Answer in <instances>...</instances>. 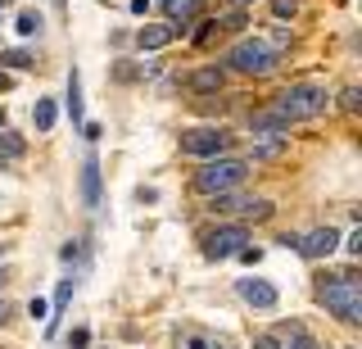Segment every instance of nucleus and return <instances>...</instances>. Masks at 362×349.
<instances>
[{
  "label": "nucleus",
  "mask_w": 362,
  "mask_h": 349,
  "mask_svg": "<svg viewBox=\"0 0 362 349\" xmlns=\"http://www.w3.org/2000/svg\"><path fill=\"white\" fill-rule=\"evenodd\" d=\"M317 299H322L339 322H362V286H358L354 273H326V281L317 286Z\"/></svg>",
  "instance_id": "f257e3e1"
},
{
  "label": "nucleus",
  "mask_w": 362,
  "mask_h": 349,
  "mask_svg": "<svg viewBox=\"0 0 362 349\" xmlns=\"http://www.w3.org/2000/svg\"><path fill=\"white\" fill-rule=\"evenodd\" d=\"M331 105V96H326V86H313V82H299V86H286L276 100H272V109H276L286 122H303V118H317L322 109Z\"/></svg>",
  "instance_id": "f03ea898"
},
{
  "label": "nucleus",
  "mask_w": 362,
  "mask_h": 349,
  "mask_svg": "<svg viewBox=\"0 0 362 349\" xmlns=\"http://www.w3.org/2000/svg\"><path fill=\"white\" fill-rule=\"evenodd\" d=\"M249 164L245 159H231V154H218V159H204V168L195 173V190L204 195H222V190H235L245 182Z\"/></svg>",
  "instance_id": "7ed1b4c3"
},
{
  "label": "nucleus",
  "mask_w": 362,
  "mask_h": 349,
  "mask_svg": "<svg viewBox=\"0 0 362 349\" xmlns=\"http://www.w3.org/2000/svg\"><path fill=\"white\" fill-rule=\"evenodd\" d=\"M226 64H231L235 73H249V77H267V73H276L281 55L272 50L263 37H245V41H235V46H231V55H226Z\"/></svg>",
  "instance_id": "20e7f679"
},
{
  "label": "nucleus",
  "mask_w": 362,
  "mask_h": 349,
  "mask_svg": "<svg viewBox=\"0 0 362 349\" xmlns=\"http://www.w3.org/2000/svg\"><path fill=\"white\" fill-rule=\"evenodd\" d=\"M245 245H249V227H245V222H222V227L204 231V258H209V263L235 258Z\"/></svg>",
  "instance_id": "39448f33"
},
{
  "label": "nucleus",
  "mask_w": 362,
  "mask_h": 349,
  "mask_svg": "<svg viewBox=\"0 0 362 349\" xmlns=\"http://www.w3.org/2000/svg\"><path fill=\"white\" fill-rule=\"evenodd\" d=\"M226 145H231V137H226L222 127L181 132V154H190V159H218V154H226Z\"/></svg>",
  "instance_id": "423d86ee"
},
{
  "label": "nucleus",
  "mask_w": 362,
  "mask_h": 349,
  "mask_svg": "<svg viewBox=\"0 0 362 349\" xmlns=\"http://www.w3.org/2000/svg\"><path fill=\"white\" fill-rule=\"evenodd\" d=\"M235 290H240V299L245 304H254V309H276V286L272 281H263V277H240L235 281Z\"/></svg>",
  "instance_id": "0eeeda50"
},
{
  "label": "nucleus",
  "mask_w": 362,
  "mask_h": 349,
  "mask_svg": "<svg viewBox=\"0 0 362 349\" xmlns=\"http://www.w3.org/2000/svg\"><path fill=\"white\" fill-rule=\"evenodd\" d=\"M335 245H339V231L335 227H317L308 236H299V241H294V250H299L303 258H326Z\"/></svg>",
  "instance_id": "6e6552de"
},
{
  "label": "nucleus",
  "mask_w": 362,
  "mask_h": 349,
  "mask_svg": "<svg viewBox=\"0 0 362 349\" xmlns=\"http://www.w3.org/2000/svg\"><path fill=\"white\" fill-rule=\"evenodd\" d=\"M249 132H254V137H286V132H290V122L286 118H281L276 114V109H258V114L254 118H249Z\"/></svg>",
  "instance_id": "1a4fd4ad"
},
{
  "label": "nucleus",
  "mask_w": 362,
  "mask_h": 349,
  "mask_svg": "<svg viewBox=\"0 0 362 349\" xmlns=\"http://www.w3.org/2000/svg\"><path fill=\"white\" fill-rule=\"evenodd\" d=\"M158 5H163V14H168V23H181V28H186L190 23V18H199L204 14V0H158Z\"/></svg>",
  "instance_id": "9d476101"
},
{
  "label": "nucleus",
  "mask_w": 362,
  "mask_h": 349,
  "mask_svg": "<svg viewBox=\"0 0 362 349\" xmlns=\"http://www.w3.org/2000/svg\"><path fill=\"white\" fill-rule=\"evenodd\" d=\"M173 37H177V28H173V23H150V28L136 32V46H141V50H163Z\"/></svg>",
  "instance_id": "9b49d317"
},
{
  "label": "nucleus",
  "mask_w": 362,
  "mask_h": 349,
  "mask_svg": "<svg viewBox=\"0 0 362 349\" xmlns=\"http://www.w3.org/2000/svg\"><path fill=\"white\" fill-rule=\"evenodd\" d=\"M222 82H226V73L218 69V64H209V69L190 73V91H199V96H218V91H222Z\"/></svg>",
  "instance_id": "f8f14e48"
},
{
  "label": "nucleus",
  "mask_w": 362,
  "mask_h": 349,
  "mask_svg": "<svg viewBox=\"0 0 362 349\" xmlns=\"http://www.w3.org/2000/svg\"><path fill=\"white\" fill-rule=\"evenodd\" d=\"M82 205H86V209L100 205V164H95V159L82 164Z\"/></svg>",
  "instance_id": "ddd939ff"
},
{
  "label": "nucleus",
  "mask_w": 362,
  "mask_h": 349,
  "mask_svg": "<svg viewBox=\"0 0 362 349\" xmlns=\"http://www.w3.org/2000/svg\"><path fill=\"white\" fill-rule=\"evenodd\" d=\"M23 154H28V141H23L18 132L0 127V164H9V159H23Z\"/></svg>",
  "instance_id": "4468645a"
},
{
  "label": "nucleus",
  "mask_w": 362,
  "mask_h": 349,
  "mask_svg": "<svg viewBox=\"0 0 362 349\" xmlns=\"http://www.w3.org/2000/svg\"><path fill=\"white\" fill-rule=\"evenodd\" d=\"M281 336H286V349H317V341L303 331L299 322H286V326H281Z\"/></svg>",
  "instance_id": "2eb2a0df"
},
{
  "label": "nucleus",
  "mask_w": 362,
  "mask_h": 349,
  "mask_svg": "<svg viewBox=\"0 0 362 349\" xmlns=\"http://www.w3.org/2000/svg\"><path fill=\"white\" fill-rule=\"evenodd\" d=\"M68 114H73V122H82V77L68 73Z\"/></svg>",
  "instance_id": "dca6fc26"
},
{
  "label": "nucleus",
  "mask_w": 362,
  "mask_h": 349,
  "mask_svg": "<svg viewBox=\"0 0 362 349\" xmlns=\"http://www.w3.org/2000/svg\"><path fill=\"white\" fill-rule=\"evenodd\" d=\"M54 100H37V109H32V122H37V132H50L54 127Z\"/></svg>",
  "instance_id": "f3484780"
},
{
  "label": "nucleus",
  "mask_w": 362,
  "mask_h": 349,
  "mask_svg": "<svg viewBox=\"0 0 362 349\" xmlns=\"http://www.w3.org/2000/svg\"><path fill=\"white\" fill-rule=\"evenodd\" d=\"M68 299H73V277H64L59 281V290H54V313H50V336H54V318L68 309Z\"/></svg>",
  "instance_id": "a211bd4d"
},
{
  "label": "nucleus",
  "mask_w": 362,
  "mask_h": 349,
  "mask_svg": "<svg viewBox=\"0 0 362 349\" xmlns=\"http://www.w3.org/2000/svg\"><path fill=\"white\" fill-rule=\"evenodd\" d=\"M249 200L245 195H235V190H222V195H213V209L218 213H235V209H245Z\"/></svg>",
  "instance_id": "6ab92c4d"
},
{
  "label": "nucleus",
  "mask_w": 362,
  "mask_h": 349,
  "mask_svg": "<svg viewBox=\"0 0 362 349\" xmlns=\"http://www.w3.org/2000/svg\"><path fill=\"white\" fill-rule=\"evenodd\" d=\"M0 69H32L28 50H0Z\"/></svg>",
  "instance_id": "aec40b11"
},
{
  "label": "nucleus",
  "mask_w": 362,
  "mask_h": 349,
  "mask_svg": "<svg viewBox=\"0 0 362 349\" xmlns=\"http://www.w3.org/2000/svg\"><path fill=\"white\" fill-rule=\"evenodd\" d=\"M245 218H249V222L272 218V200H249V205H245Z\"/></svg>",
  "instance_id": "412c9836"
},
{
  "label": "nucleus",
  "mask_w": 362,
  "mask_h": 349,
  "mask_svg": "<svg viewBox=\"0 0 362 349\" xmlns=\"http://www.w3.org/2000/svg\"><path fill=\"white\" fill-rule=\"evenodd\" d=\"M18 32H23V37L41 32V14H37V9H23V14H18Z\"/></svg>",
  "instance_id": "4be33fe9"
},
{
  "label": "nucleus",
  "mask_w": 362,
  "mask_h": 349,
  "mask_svg": "<svg viewBox=\"0 0 362 349\" xmlns=\"http://www.w3.org/2000/svg\"><path fill=\"white\" fill-rule=\"evenodd\" d=\"M339 105H344L349 114H358V105H362V91H358V86H344V91H339Z\"/></svg>",
  "instance_id": "5701e85b"
},
{
  "label": "nucleus",
  "mask_w": 362,
  "mask_h": 349,
  "mask_svg": "<svg viewBox=\"0 0 362 349\" xmlns=\"http://www.w3.org/2000/svg\"><path fill=\"white\" fill-rule=\"evenodd\" d=\"M272 14H276V18H294V14H299V0H272Z\"/></svg>",
  "instance_id": "b1692460"
},
{
  "label": "nucleus",
  "mask_w": 362,
  "mask_h": 349,
  "mask_svg": "<svg viewBox=\"0 0 362 349\" xmlns=\"http://www.w3.org/2000/svg\"><path fill=\"white\" fill-rule=\"evenodd\" d=\"M218 23H222V28H231V32H240V28H245V9H231V14H222Z\"/></svg>",
  "instance_id": "393cba45"
},
{
  "label": "nucleus",
  "mask_w": 362,
  "mask_h": 349,
  "mask_svg": "<svg viewBox=\"0 0 362 349\" xmlns=\"http://www.w3.org/2000/svg\"><path fill=\"white\" fill-rule=\"evenodd\" d=\"M86 341H90V331H86V326H77V331L68 336V345H73V349H86Z\"/></svg>",
  "instance_id": "a878e982"
},
{
  "label": "nucleus",
  "mask_w": 362,
  "mask_h": 349,
  "mask_svg": "<svg viewBox=\"0 0 362 349\" xmlns=\"http://www.w3.org/2000/svg\"><path fill=\"white\" fill-rule=\"evenodd\" d=\"M9 318H14V304H9V299H5V295H0V326H5V322H9Z\"/></svg>",
  "instance_id": "bb28decb"
},
{
  "label": "nucleus",
  "mask_w": 362,
  "mask_h": 349,
  "mask_svg": "<svg viewBox=\"0 0 362 349\" xmlns=\"http://www.w3.org/2000/svg\"><path fill=\"white\" fill-rule=\"evenodd\" d=\"M28 313H32V318H50V313H45V299H32Z\"/></svg>",
  "instance_id": "cd10ccee"
},
{
  "label": "nucleus",
  "mask_w": 362,
  "mask_h": 349,
  "mask_svg": "<svg viewBox=\"0 0 362 349\" xmlns=\"http://www.w3.org/2000/svg\"><path fill=\"white\" fill-rule=\"evenodd\" d=\"M344 245H349V254H362V231H354V236H349Z\"/></svg>",
  "instance_id": "c85d7f7f"
},
{
  "label": "nucleus",
  "mask_w": 362,
  "mask_h": 349,
  "mask_svg": "<svg viewBox=\"0 0 362 349\" xmlns=\"http://www.w3.org/2000/svg\"><path fill=\"white\" fill-rule=\"evenodd\" d=\"M254 349H281V345H276V336H258Z\"/></svg>",
  "instance_id": "c756f323"
},
{
  "label": "nucleus",
  "mask_w": 362,
  "mask_h": 349,
  "mask_svg": "<svg viewBox=\"0 0 362 349\" xmlns=\"http://www.w3.org/2000/svg\"><path fill=\"white\" fill-rule=\"evenodd\" d=\"M9 86H14V77H9L5 69H0V91H9Z\"/></svg>",
  "instance_id": "7c9ffc66"
},
{
  "label": "nucleus",
  "mask_w": 362,
  "mask_h": 349,
  "mask_svg": "<svg viewBox=\"0 0 362 349\" xmlns=\"http://www.w3.org/2000/svg\"><path fill=\"white\" fill-rule=\"evenodd\" d=\"M231 5H235V9H249V5H254V0H231Z\"/></svg>",
  "instance_id": "2f4dec72"
},
{
  "label": "nucleus",
  "mask_w": 362,
  "mask_h": 349,
  "mask_svg": "<svg viewBox=\"0 0 362 349\" xmlns=\"http://www.w3.org/2000/svg\"><path fill=\"white\" fill-rule=\"evenodd\" d=\"M5 281H9V277H5V268H0V295H5Z\"/></svg>",
  "instance_id": "473e14b6"
},
{
  "label": "nucleus",
  "mask_w": 362,
  "mask_h": 349,
  "mask_svg": "<svg viewBox=\"0 0 362 349\" xmlns=\"http://www.w3.org/2000/svg\"><path fill=\"white\" fill-rule=\"evenodd\" d=\"M0 263H5V245H0Z\"/></svg>",
  "instance_id": "72a5a7b5"
},
{
  "label": "nucleus",
  "mask_w": 362,
  "mask_h": 349,
  "mask_svg": "<svg viewBox=\"0 0 362 349\" xmlns=\"http://www.w3.org/2000/svg\"><path fill=\"white\" fill-rule=\"evenodd\" d=\"M0 127H5V114H0Z\"/></svg>",
  "instance_id": "f704fd0d"
},
{
  "label": "nucleus",
  "mask_w": 362,
  "mask_h": 349,
  "mask_svg": "<svg viewBox=\"0 0 362 349\" xmlns=\"http://www.w3.org/2000/svg\"><path fill=\"white\" fill-rule=\"evenodd\" d=\"M0 9H5V0H0Z\"/></svg>",
  "instance_id": "c9c22d12"
}]
</instances>
